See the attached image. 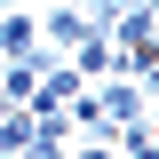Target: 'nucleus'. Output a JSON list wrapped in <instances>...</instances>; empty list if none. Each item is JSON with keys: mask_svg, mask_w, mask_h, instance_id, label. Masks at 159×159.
Masks as SVG:
<instances>
[{"mask_svg": "<svg viewBox=\"0 0 159 159\" xmlns=\"http://www.w3.org/2000/svg\"><path fill=\"white\" fill-rule=\"evenodd\" d=\"M8 56H32V64H56V48H40V8H0V64Z\"/></svg>", "mask_w": 159, "mask_h": 159, "instance_id": "f257e3e1", "label": "nucleus"}, {"mask_svg": "<svg viewBox=\"0 0 159 159\" xmlns=\"http://www.w3.org/2000/svg\"><path fill=\"white\" fill-rule=\"evenodd\" d=\"M96 103H103V127H127V119H143V80L135 72H103Z\"/></svg>", "mask_w": 159, "mask_h": 159, "instance_id": "f03ea898", "label": "nucleus"}, {"mask_svg": "<svg viewBox=\"0 0 159 159\" xmlns=\"http://www.w3.org/2000/svg\"><path fill=\"white\" fill-rule=\"evenodd\" d=\"M88 32V16H80V0H48V8H40V48H72V40Z\"/></svg>", "mask_w": 159, "mask_h": 159, "instance_id": "7ed1b4c3", "label": "nucleus"}, {"mask_svg": "<svg viewBox=\"0 0 159 159\" xmlns=\"http://www.w3.org/2000/svg\"><path fill=\"white\" fill-rule=\"evenodd\" d=\"M143 127H151V135H159V88H151V96H143Z\"/></svg>", "mask_w": 159, "mask_h": 159, "instance_id": "20e7f679", "label": "nucleus"}, {"mask_svg": "<svg viewBox=\"0 0 159 159\" xmlns=\"http://www.w3.org/2000/svg\"><path fill=\"white\" fill-rule=\"evenodd\" d=\"M32 8H48V0H32Z\"/></svg>", "mask_w": 159, "mask_h": 159, "instance_id": "39448f33", "label": "nucleus"}]
</instances>
